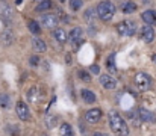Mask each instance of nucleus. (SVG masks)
Instances as JSON below:
<instances>
[{
	"label": "nucleus",
	"mask_w": 156,
	"mask_h": 136,
	"mask_svg": "<svg viewBox=\"0 0 156 136\" xmlns=\"http://www.w3.org/2000/svg\"><path fill=\"white\" fill-rule=\"evenodd\" d=\"M109 126H111V130L115 135H118V136L129 135V127H127L126 121L123 120V117L117 110H111L109 112Z\"/></svg>",
	"instance_id": "obj_1"
},
{
	"label": "nucleus",
	"mask_w": 156,
	"mask_h": 136,
	"mask_svg": "<svg viewBox=\"0 0 156 136\" xmlns=\"http://www.w3.org/2000/svg\"><path fill=\"white\" fill-rule=\"evenodd\" d=\"M96 12H97V17L102 21H109V20L114 18V15L117 12V8H115V5L112 2H100L97 9H96Z\"/></svg>",
	"instance_id": "obj_2"
},
{
	"label": "nucleus",
	"mask_w": 156,
	"mask_h": 136,
	"mask_svg": "<svg viewBox=\"0 0 156 136\" xmlns=\"http://www.w3.org/2000/svg\"><path fill=\"white\" fill-rule=\"evenodd\" d=\"M135 85H136L138 91L146 92V91L150 89V86H152V79H150V76H147L146 73H138V74L135 76Z\"/></svg>",
	"instance_id": "obj_3"
},
{
	"label": "nucleus",
	"mask_w": 156,
	"mask_h": 136,
	"mask_svg": "<svg viewBox=\"0 0 156 136\" xmlns=\"http://www.w3.org/2000/svg\"><path fill=\"white\" fill-rule=\"evenodd\" d=\"M82 35H83V30H82L80 27H74V29L70 32L68 40L73 43V45H74V50H79V47H80V45H82V43H83Z\"/></svg>",
	"instance_id": "obj_4"
},
{
	"label": "nucleus",
	"mask_w": 156,
	"mask_h": 136,
	"mask_svg": "<svg viewBox=\"0 0 156 136\" xmlns=\"http://www.w3.org/2000/svg\"><path fill=\"white\" fill-rule=\"evenodd\" d=\"M41 24L47 29H56V26L59 24V17L56 14H46L41 18Z\"/></svg>",
	"instance_id": "obj_5"
},
{
	"label": "nucleus",
	"mask_w": 156,
	"mask_h": 136,
	"mask_svg": "<svg viewBox=\"0 0 156 136\" xmlns=\"http://www.w3.org/2000/svg\"><path fill=\"white\" fill-rule=\"evenodd\" d=\"M100 118H102V110H100L99 107L90 109V110L85 113V120H87V123H90V124H96V123H99Z\"/></svg>",
	"instance_id": "obj_6"
},
{
	"label": "nucleus",
	"mask_w": 156,
	"mask_h": 136,
	"mask_svg": "<svg viewBox=\"0 0 156 136\" xmlns=\"http://www.w3.org/2000/svg\"><path fill=\"white\" fill-rule=\"evenodd\" d=\"M99 82H100V85L103 86L105 89H115L117 88V80L112 76H109V74H102L99 77Z\"/></svg>",
	"instance_id": "obj_7"
},
{
	"label": "nucleus",
	"mask_w": 156,
	"mask_h": 136,
	"mask_svg": "<svg viewBox=\"0 0 156 136\" xmlns=\"http://www.w3.org/2000/svg\"><path fill=\"white\" fill-rule=\"evenodd\" d=\"M141 38H143V41L147 43V44L153 43V40H155V30H153V27H152L150 24L143 26V29H141Z\"/></svg>",
	"instance_id": "obj_8"
},
{
	"label": "nucleus",
	"mask_w": 156,
	"mask_h": 136,
	"mask_svg": "<svg viewBox=\"0 0 156 136\" xmlns=\"http://www.w3.org/2000/svg\"><path fill=\"white\" fill-rule=\"evenodd\" d=\"M15 112H17V115H18V118H20L21 121H27V120H29V109H27L26 103L18 101V103L15 104Z\"/></svg>",
	"instance_id": "obj_9"
},
{
	"label": "nucleus",
	"mask_w": 156,
	"mask_h": 136,
	"mask_svg": "<svg viewBox=\"0 0 156 136\" xmlns=\"http://www.w3.org/2000/svg\"><path fill=\"white\" fill-rule=\"evenodd\" d=\"M138 118H140V121H144V123H155L156 121L155 115L150 110L144 109V107H140L138 109Z\"/></svg>",
	"instance_id": "obj_10"
},
{
	"label": "nucleus",
	"mask_w": 156,
	"mask_h": 136,
	"mask_svg": "<svg viewBox=\"0 0 156 136\" xmlns=\"http://www.w3.org/2000/svg\"><path fill=\"white\" fill-rule=\"evenodd\" d=\"M14 40H15V37H14V32H12L11 29H6V30H3V32H2V35H0V41H2V44L5 45V47H9V45H12Z\"/></svg>",
	"instance_id": "obj_11"
},
{
	"label": "nucleus",
	"mask_w": 156,
	"mask_h": 136,
	"mask_svg": "<svg viewBox=\"0 0 156 136\" xmlns=\"http://www.w3.org/2000/svg\"><path fill=\"white\" fill-rule=\"evenodd\" d=\"M12 17H14V12H12L11 6H8L6 3H0V18L5 20V21H8Z\"/></svg>",
	"instance_id": "obj_12"
},
{
	"label": "nucleus",
	"mask_w": 156,
	"mask_h": 136,
	"mask_svg": "<svg viewBox=\"0 0 156 136\" xmlns=\"http://www.w3.org/2000/svg\"><path fill=\"white\" fill-rule=\"evenodd\" d=\"M141 18H143L144 23H147V24H153V23L156 21V11H153V9H147V11H144L143 15H141Z\"/></svg>",
	"instance_id": "obj_13"
},
{
	"label": "nucleus",
	"mask_w": 156,
	"mask_h": 136,
	"mask_svg": "<svg viewBox=\"0 0 156 136\" xmlns=\"http://www.w3.org/2000/svg\"><path fill=\"white\" fill-rule=\"evenodd\" d=\"M32 47L35 48V51H38V53H44L46 50H47V45L46 43L41 40V38H32Z\"/></svg>",
	"instance_id": "obj_14"
},
{
	"label": "nucleus",
	"mask_w": 156,
	"mask_h": 136,
	"mask_svg": "<svg viewBox=\"0 0 156 136\" xmlns=\"http://www.w3.org/2000/svg\"><path fill=\"white\" fill-rule=\"evenodd\" d=\"M80 95H82V100H83L85 103H88V104H93V103L96 101V94H94L93 91H90V89H82Z\"/></svg>",
	"instance_id": "obj_15"
},
{
	"label": "nucleus",
	"mask_w": 156,
	"mask_h": 136,
	"mask_svg": "<svg viewBox=\"0 0 156 136\" xmlns=\"http://www.w3.org/2000/svg\"><path fill=\"white\" fill-rule=\"evenodd\" d=\"M53 38H55L56 41H59V43H65V41L68 40V35L65 33L64 29H55V30H53Z\"/></svg>",
	"instance_id": "obj_16"
},
{
	"label": "nucleus",
	"mask_w": 156,
	"mask_h": 136,
	"mask_svg": "<svg viewBox=\"0 0 156 136\" xmlns=\"http://www.w3.org/2000/svg\"><path fill=\"white\" fill-rule=\"evenodd\" d=\"M83 17H85V20H87L90 24H93V23H94V20H96V17H97V12H96V9H93V8H88V9L85 11Z\"/></svg>",
	"instance_id": "obj_17"
},
{
	"label": "nucleus",
	"mask_w": 156,
	"mask_h": 136,
	"mask_svg": "<svg viewBox=\"0 0 156 136\" xmlns=\"http://www.w3.org/2000/svg\"><path fill=\"white\" fill-rule=\"evenodd\" d=\"M121 11H123L124 14H132V12L136 11V5H135L133 2H126V3H123Z\"/></svg>",
	"instance_id": "obj_18"
},
{
	"label": "nucleus",
	"mask_w": 156,
	"mask_h": 136,
	"mask_svg": "<svg viewBox=\"0 0 156 136\" xmlns=\"http://www.w3.org/2000/svg\"><path fill=\"white\" fill-rule=\"evenodd\" d=\"M117 33L120 37H127V21H120L117 24Z\"/></svg>",
	"instance_id": "obj_19"
},
{
	"label": "nucleus",
	"mask_w": 156,
	"mask_h": 136,
	"mask_svg": "<svg viewBox=\"0 0 156 136\" xmlns=\"http://www.w3.org/2000/svg\"><path fill=\"white\" fill-rule=\"evenodd\" d=\"M53 6L52 0H43V2H40L38 3V6H37V11L38 12H43V11H49L50 8Z\"/></svg>",
	"instance_id": "obj_20"
},
{
	"label": "nucleus",
	"mask_w": 156,
	"mask_h": 136,
	"mask_svg": "<svg viewBox=\"0 0 156 136\" xmlns=\"http://www.w3.org/2000/svg\"><path fill=\"white\" fill-rule=\"evenodd\" d=\"M59 133H61V136H74L73 129H71V126H70V124H62V126H61Z\"/></svg>",
	"instance_id": "obj_21"
},
{
	"label": "nucleus",
	"mask_w": 156,
	"mask_h": 136,
	"mask_svg": "<svg viewBox=\"0 0 156 136\" xmlns=\"http://www.w3.org/2000/svg\"><path fill=\"white\" fill-rule=\"evenodd\" d=\"M9 101H11V98H9L8 94H0V107L2 109H8Z\"/></svg>",
	"instance_id": "obj_22"
},
{
	"label": "nucleus",
	"mask_w": 156,
	"mask_h": 136,
	"mask_svg": "<svg viewBox=\"0 0 156 136\" xmlns=\"http://www.w3.org/2000/svg\"><path fill=\"white\" fill-rule=\"evenodd\" d=\"M27 27H29V30L32 32V33H35V35H38L40 33V24L37 23V21H29V24H27Z\"/></svg>",
	"instance_id": "obj_23"
},
{
	"label": "nucleus",
	"mask_w": 156,
	"mask_h": 136,
	"mask_svg": "<svg viewBox=\"0 0 156 136\" xmlns=\"http://www.w3.org/2000/svg\"><path fill=\"white\" fill-rule=\"evenodd\" d=\"M77 76H79V79H80V80H83V82H87V83L91 80L90 73H88V71H85V70H79V71H77Z\"/></svg>",
	"instance_id": "obj_24"
},
{
	"label": "nucleus",
	"mask_w": 156,
	"mask_h": 136,
	"mask_svg": "<svg viewBox=\"0 0 156 136\" xmlns=\"http://www.w3.org/2000/svg\"><path fill=\"white\" fill-rule=\"evenodd\" d=\"M37 92H38V89H37L35 86L27 91V100H29L30 103H35V101H37Z\"/></svg>",
	"instance_id": "obj_25"
},
{
	"label": "nucleus",
	"mask_w": 156,
	"mask_h": 136,
	"mask_svg": "<svg viewBox=\"0 0 156 136\" xmlns=\"http://www.w3.org/2000/svg\"><path fill=\"white\" fill-rule=\"evenodd\" d=\"M68 2H70V6L73 11H79L82 6V0H68Z\"/></svg>",
	"instance_id": "obj_26"
},
{
	"label": "nucleus",
	"mask_w": 156,
	"mask_h": 136,
	"mask_svg": "<svg viewBox=\"0 0 156 136\" xmlns=\"http://www.w3.org/2000/svg\"><path fill=\"white\" fill-rule=\"evenodd\" d=\"M108 67H109L111 73H115V71H117V68H115V65H114V54H111V56H109V61H108Z\"/></svg>",
	"instance_id": "obj_27"
},
{
	"label": "nucleus",
	"mask_w": 156,
	"mask_h": 136,
	"mask_svg": "<svg viewBox=\"0 0 156 136\" xmlns=\"http://www.w3.org/2000/svg\"><path fill=\"white\" fill-rule=\"evenodd\" d=\"M29 64H30V65H34V67H37V65L40 64V58H38V56H30Z\"/></svg>",
	"instance_id": "obj_28"
},
{
	"label": "nucleus",
	"mask_w": 156,
	"mask_h": 136,
	"mask_svg": "<svg viewBox=\"0 0 156 136\" xmlns=\"http://www.w3.org/2000/svg\"><path fill=\"white\" fill-rule=\"evenodd\" d=\"M90 71H91L93 74H99V73H100V68H99V65H91Z\"/></svg>",
	"instance_id": "obj_29"
},
{
	"label": "nucleus",
	"mask_w": 156,
	"mask_h": 136,
	"mask_svg": "<svg viewBox=\"0 0 156 136\" xmlns=\"http://www.w3.org/2000/svg\"><path fill=\"white\" fill-rule=\"evenodd\" d=\"M93 136H108L106 133H103V132H94L93 133Z\"/></svg>",
	"instance_id": "obj_30"
},
{
	"label": "nucleus",
	"mask_w": 156,
	"mask_h": 136,
	"mask_svg": "<svg viewBox=\"0 0 156 136\" xmlns=\"http://www.w3.org/2000/svg\"><path fill=\"white\" fill-rule=\"evenodd\" d=\"M65 62H67V64H70V62H71V56H70V54H67V56H65Z\"/></svg>",
	"instance_id": "obj_31"
},
{
	"label": "nucleus",
	"mask_w": 156,
	"mask_h": 136,
	"mask_svg": "<svg viewBox=\"0 0 156 136\" xmlns=\"http://www.w3.org/2000/svg\"><path fill=\"white\" fill-rule=\"evenodd\" d=\"M152 61H153V62L156 64V54H153V56H152Z\"/></svg>",
	"instance_id": "obj_32"
},
{
	"label": "nucleus",
	"mask_w": 156,
	"mask_h": 136,
	"mask_svg": "<svg viewBox=\"0 0 156 136\" xmlns=\"http://www.w3.org/2000/svg\"><path fill=\"white\" fill-rule=\"evenodd\" d=\"M21 2H23V0H15V3H17V5H20Z\"/></svg>",
	"instance_id": "obj_33"
},
{
	"label": "nucleus",
	"mask_w": 156,
	"mask_h": 136,
	"mask_svg": "<svg viewBox=\"0 0 156 136\" xmlns=\"http://www.w3.org/2000/svg\"><path fill=\"white\" fill-rule=\"evenodd\" d=\"M59 2H61V3H65V0H59Z\"/></svg>",
	"instance_id": "obj_34"
},
{
	"label": "nucleus",
	"mask_w": 156,
	"mask_h": 136,
	"mask_svg": "<svg viewBox=\"0 0 156 136\" xmlns=\"http://www.w3.org/2000/svg\"><path fill=\"white\" fill-rule=\"evenodd\" d=\"M35 2H38V3H40V2H43V0H35Z\"/></svg>",
	"instance_id": "obj_35"
},
{
	"label": "nucleus",
	"mask_w": 156,
	"mask_h": 136,
	"mask_svg": "<svg viewBox=\"0 0 156 136\" xmlns=\"http://www.w3.org/2000/svg\"><path fill=\"white\" fill-rule=\"evenodd\" d=\"M3 2H5V0H3Z\"/></svg>",
	"instance_id": "obj_36"
}]
</instances>
